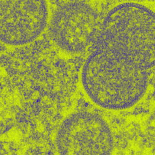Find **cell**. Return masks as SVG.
Masks as SVG:
<instances>
[{"label":"cell","mask_w":155,"mask_h":155,"mask_svg":"<svg viewBox=\"0 0 155 155\" xmlns=\"http://www.w3.org/2000/svg\"><path fill=\"white\" fill-rule=\"evenodd\" d=\"M47 0H0V41L25 45L38 38L48 19Z\"/></svg>","instance_id":"cell-4"},{"label":"cell","mask_w":155,"mask_h":155,"mask_svg":"<svg viewBox=\"0 0 155 155\" xmlns=\"http://www.w3.org/2000/svg\"><path fill=\"white\" fill-rule=\"evenodd\" d=\"M151 63L137 55L96 44L82 69L83 88L101 107L129 108L146 92Z\"/></svg>","instance_id":"cell-1"},{"label":"cell","mask_w":155,"mask_h":155,"mask_svg":"<svg viewBox=\"0 0 155 155\" xmlns=\"http://www.w3.org/2000/svg\"><path fill=\"white\" fill-rule=\"evenodd\" d=\"M154 12L142 4L127 2L112 9L104 19L97 44L144 58L155 55Z\"/></svg>","instance_id":"cell-2"},{"label":"cell","mask_w":155,"mask_h":155,"mask_svg":"<svg viewBox=\"0 0 155 155\" xmlns=\"http://www.w3.org/2000/svg\"><path fill=\"white\" fill-rule=\"evenodd\" d=\"M56 144L62 155H110L114 148L107 122L97 114L86 111L73 113L63 120Z\"/></svg>","instance_id":"cell-3"},{"label":"cell","mask_w":155,"mask_h":155,"mask_svg":"<svg viewBox=\"0 0 155 155\" xmlns=\"http://www.w3.org/2000/svg\"><path fill=\"white\" fill-rule=\"evenodd\" d=\"M97 16L93 9L84 3H71L61 7L51 23V36L55 43L69 53L84 51L97 31Z\"/></svg>","instance_id":"cell-5"}]
</instances>
